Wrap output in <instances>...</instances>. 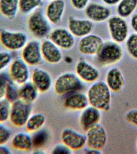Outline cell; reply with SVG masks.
Here are the masks:
<instances>
[{"mask_svg": "<svg viewBox=\"0 0 137 154\" xmlns=\"http://www.w3.org/2000/svg\"><path fill=\"white\" fill-rule=\"evenodd\" d=\"M111 92L105 82H95L89 88L87 94L89 105L101 111L109 110L111 104Z\"/></svg>", "mask_w": 137, "mask_h": 154, "instance_id": "1", "label": "cell"}, {"mask_svg": "<svg viewBox=\"0 0 137 154\" xmlns=\"http://www.w3.org/2000/svg\"><path fill=\"white\" fill-rule=\"evenodd\" d=\"M82 80L77 74L65 73L58 77L54 84V90L59 95L68 94L79 91L83 88Z\"/></svg>", "mask_w": 137, "mask_h": 154, "instance_id": "2", "label": "cell"}, {"mask_svg": "<svg viewBox=\"0 0 137 154\" xmlns=\"http://www.w3.org/2000/svg\"><path fill=\"white\" fill-rule=\"evenodd\" d=\"M0 42L6 49L11 51L23 49L28 42L26 33L2 29L0 31Z\"/></svg>", "mask_w": 137, "mask_h": 154, "instance_id": "3", "label": "cell"}, {"mask_svg": "<svg viewBox=\"0 0 137 154\" xmlns=\"http://www.w3.org/2000/svg\"><path fill=\"white\" fill-rule=\"evenodd\" d=\"M99 61L104 66L114 64L122 58L123 52L118 43L115 42H108L104 43L97 54Z\"/></svg>", "mask_w": 137, "mask_h": 154, "instance_id": "4", "label": "cell"}, {"mask_svg": "<svg viewBox=\"0 0 137 154\" xmlns=\"http://www.w3.org/2000/svg\"><path fill=\"white\" fill-rule=\"evenodd\" d=\"M31 111V103L19 99L12 103L9 119L14 126L22 127L26 124Z\"/></svg>", "mask_w": 137, "mask_h": 154, "instance_id": "5", "label": "cell"}, {"mask_svg": "<svg viewBox=\"0 0 137 154\" xmlns=\"http://www.w3.org/2000/svg\"><path fill=\"white\" fill-rule=\"evenodd\" d=\"M86 131L85 136L88 148L101 150L104 148L106 144L108 136L103 126L98 123Z\"/></svg>", "mask_w": 137, "mask_h": 154, "instance_id": "6", "label": "cell"}, {"mask_svg": "<svg viewBox=\"0 0 137 154\" xmlns=\"http://www.w3.org/2000/svg\"><path fill=\"white\" fill-rule=\"evenodd\" d=\"M108 27L114 42L122 43L127 38L128 26L126 20L120 16L112 17L108 20Z\"/></svg>", "mask_w": 137, "mask_h": 154, "instance_id": "7", "label": "cell"}, {"mask_svg": "<svg viewBox=\"0 0 137 154\" xmlns=\"http://www.w3.org/2000/svg\"><path fill=\"white\" fill-rule=\"evenodd\" d=\"M28 27L31 33L37 38L45 37L49 32V24L41 12L35 11L28 20Z\"/></svg>", "mask_w": 137, "mask_h": 154, "instance_id": "8", "label": "cell"}, {"mask_svg": "<svg viewBox=\"0 0 137 154\" xmlns=\"http://www.w3.org/2000/svg\"><path fill=\"white\" fill-rule=\"evenodd\" d=\"M62 143L72 150H80L86 144V136L72 128H66L61 134Z\"/></svg>", "mask_w": 137, "mask_h": 154, "instance_id": "9", "label": "cell"}, {"mask_svg": "<svg viewBox=\"0 0 137 154\" xmlns=\"http://www.w3.org/2000/svg\"><path fill=\"white\" fill-rule=\"evenodd\" d=\"M28 66L22 58H17L11 63L9 74L16 84L21 85L28 82L30 75Z\"/></svg>", "mask_w": 137, "mask_h": 154, "instance_id": "10", "label": "cell"}, {"mask_svg": "<svg viewBox=\"0 0 137 154\" xmlns=\"http://www.w3.org/2000/svg\"><path fill=\"white\" fill-rule=\"evenodd\" d=\"M22 57L30 66H36L40 63L43 57L39 43L35 40L27 42L23 49Z\"/></svg>", "mask_w": 137, "mask_h": 154, "instance_id": "11", "label": "cell"}, {"mask_svg": "<svg viewBox=\"0 0 137 154\" xmlns=\"http://www.w3.org/2000/svg\"><path fill=\"white\" fill-rule=\"evenodd\" d=\"M103 40L96 35H88L79 42V49L84 55H97L104 44Z\"/></svg>", "mask_w": 137, "mask_h": 154, "instance_id": "12", "label": "cell"}, {"mask_svg": "<svg viewBox=\"0 0 137 154\" xmlns=\"http://www.w3.org/2000/svg\"><path fill=\"white\" fill-rule=\"evenodd\" d=\"M101 111L99 109L90 105L83 109L79 118L82 128L87 131L90 128L99 123L102 116Z\"/></svg>", "mask_w": 137, "mask_h": 154, "instance_id": "13", "label": "cell"}, {"mask_svg": "<svg viewBox=\"0 0 137 154\" xmlns=\"http://www.w3.org/2000/svg\"><path fill=\"white\" fill-rule=\"evenodd\" d=\"M50 38L59 48L65 49H70L75 43L73 35L64 29H55L50 33Z\"/></svg>", "mask_w": 137, "mask_h": 154, "instance_id": "14", "label": "cell"}, {"mask_svg": "<svg viewBox=\"0 0 137 154\" xmlns=\"http://www.w3.org/2000/svg\"><path fill=\"white\" fill-rule=\"evenodd\" d=\"M105 82L111 91L115 93L121 92L125 84L122 72L116 67L110 69L107 72Z\"/></svg>", "mask_w": 137, "mask_h": 154, "instance_id": "15", "label": "cell"}, {"mask_svg": "<svg viewBox=\"0 0 137 154\" xmlns=\"http://www.w3.org/2000/svg\"><path fill=\"white\" fill-rule=\"evenodd\" d=\"M75 70L77 75L84 82H93L99 78L98 70L86 61H81L78 62Z\"/></svg>", "mask_w": 137, "mask_h": 154, "instance_id": "16", "label": "cell"}, {"mask_svg": "<svg viewBox=\"0 0 137 154\" xmlns=\"http://www.w3.org/2000/svg\"><path fill=\"white\" fill-rule=\"evenodd\" d=\"M41 51L43 58L49 63H57L62 60L60 48L50 40L43 42L41 45Z\"/></svg>", "mask_w": 137, "mask_h": 154, "instance_id": "17", "label": "cell"}, {"mask_svg": "<svg viewBox=\"0 0 137 154\" xmlns=\"http://www.w3.org/2000/svg\"><path fill=\"white\" fill-rule=\"evenodd\" d=\"M32 82L38 91L45 92L51 88L52 79L51 76L45 70L36 68L32 72Z\"/></svg>", "mask_w": 137, "mask_h": 154, "instance_id": "18", "label": "cell"}, {"mask_svg": "<svg viewBox=\"0 0 137 154\" xmlns=\"http://www.w3.org/2000/svg\"><path fill=\"white\" fill-rule=\"evenodd\" d=\"M85 12L90 19L96 22H102L108 19L111 11L108 7L98 3H93L86 7Z\"/></svg>", "mask_w": 137, "mask_h": 154, "instance_id": "19", "label": "cell"}, {"mask_svg": "<svg viewBox=\"0 0 137 154\" xmlns=\"http://www.w3.org/2000/svg\"><path fill=\"white\" fill-rule=\"evenodd\" d=\"M93 28L92 22L90 20L72 18L68 22L70 32L77 37H84L91 32Z\"/></svg>", "mask_w": 137, "mask_h": 154, "instance_id": "20", "label": "cell"}, {"mask_svg": "<svg viewBox=\"0 0 137 154\" xmlns=\"http://www.w3.org/2000/svg\"><path fill=\"white\" fill-rule=\"evenodd\" d=\"M65 2L64 0L50 1L46 8V15L49 21L54 24L59 22L64 13Z\"/></svg>", "mask_w": 137, "mask_h": 154, "instance_id": "21", "label": "cell"}, {"mask_svg": "<svg viewBox=\"0 0 137 154\" xmlns=\"http://www.w3.org/2000/svg\"><path fill=\"white\" fill-rule=\"evenodd\" d=\"M64 103L66 108L72 110H83L89 105L87 95L79 91L69 94Z\"/></svg>", "mask_w": 137, "mask_h": 154, "instance_id": "22", "label": "cell"}, {"mask_svg": "<svg viewBox=\"0 0 137 154\" xmlns=\"http://www.w3.org/2000/svg\"><path fill=\"white\" fill-rule=\"evenodd\" d=\"M11 144L14 149L22 151H28L33 147L32 137L25 132L16 134L12 138Z\"/></svg>", "mask_w": 137, "mask_h": 154, "instance_id": "23", "label": "cell"}, {"mask_svg": "<svg viewBox=\"0 0 137 154\" xmlns=\"http://www.w3.org/2000/svg\"><path fill=\"white\" fill-rule=\"evenodd\" d=\"M19 0H0V12L9 20L16 17L19 11Z\"/></svg>", "mask_w": 137, "mask_h": 154, "instance_id": "24", "label": "cell"}, {"mask_svg": "<svg viewBox=\"0 0 137 154\" xmlns=\"http://www.w3.org/2000/svg\"><path fill=\"white\" fill-rule=\"evenodd\" d=\"M39 92L32 82L24 83L19 88V98L28 103H31L37 99Z\"/></svg>", "mask_w": 137, "mask_h": 154, "instance_id": "25", "label": "cell"}, {"mask_svg": "<svg viewBox=\"0 0 137 154\" xmlns=\"http://www.w3.org/2000/svg\"><path fill=\"white\" fill-rule=\"evenodd\" d=\"M45 122L46 117L44 114L35 113L30 116L25 126L28 131L35 132L41 129Z\"/></svg>", "mask_w": 137, "mask_h": 154, "instance_id": "26", "label": "cell"}, {"mask_svg": "<svg viewBox=\"0 0 137 154\" xmlns=\"http://www.w3.org/2000/svg\"><path fill=\"white\" fill-rule=\"evenodd\" d=\"M137 7V0H121L119 2L117 11L119 16L126 18L130 16Z\"/></svg>", "mask_w": 137, "mask_h": 154, "instance_id": "27", "label": "cell"}, {"mask_svg": "<svg viewBox=\"0 0 137 154\" xmlns=\"http://www.w3.org/2000/svg\"><path fill=\"white\" fill-rule=\"evenodd\" d=\"M43 4L42 0H19V10L25 14L33 13Z\"/></svg>", "mask_w": 137, "mask_h": 154, "instance_id": "28", "label": "cell"}, {"mask_svg": "<svg viewBox=\"0 0 137 154\" xmlns=\"http://www.w3.org/2000/svg\"><path fill=\"white\" fill-rule=\"evenodd\" d=\"M32 137L33 147L40 148L43 146L47 141L49 134L46 130L41 129L34 132Z\"/></svg>", "mask_w": 137, "mask_h": 154, "instance_id": "29", "label": "cell"}, {"mask_svg": "<svg viewBox=\"0 0 137 154\" xmlns=\"http://www.w3.org/2000/svg\"><path fill=\"white\" fill-rule=\"evenodd\" d=\"M17 84L13 80L10 83L7 87L5 98L11 103L15 102L19 98V88H18Z\"/></svg>", "mask_w": 137, "mask_h": 154, "instance_id": "30", "label": "cell"}, {"mask_svg": "<svg viewBox=\"0 0 137 154\" xmlns=\"http://www.w3.org/2000/svg\"><path fill=\"white\" fill-rule=\"evenodd\" d=\"M11 103L5 98L0 99V122L3 123L9 119Z\"/></svg>", "mask_w": 137, "mask_h": 154, "instance_id": "31", "label": "cell"}, {"mask_svg": "<svg viewBox=\"0 0 137 154\" xmlns=\"http://www.w3.org/2000/svg\"><path fill=\"white\" fill-rule=\"evenodd\" d=\"M126 47L129 55L137 60V33L132 34L129 36L126 41Z\"/></svg>", "mask_w": 137, "mask_h": 154, "instance_id": "32", "label": "cell"}, {"mask_svg": "<svg viewBox=\"0 0 137 154\" xmlns=\"http://www.w3.org/2000/svg\"><path fill=\"white\" fill-rule=\"evenodd\" d=\"M12 80L9 73L0 72V99L5 98L7 87Z\"/></svg>", "mask_w": 137, "mask_h": 154, "instance_id": "33", "label": "cell"}, {"mask_svg": "<svg viewBox=\"0 0 137 154\" xmlns=\"http://www.w3.org/2000/svg\"><path fill=\"white\" fill-rule=\"evenodd\" d=\"M13 56L9 52H0V72H2L6 67L12 63Z\"/></svg>", "mask_w": 137, "mask_h": 154, "instance_id": "34", "label": "cell"}, {"mask_svg": "<svg viewBox=\"0 0 137 154\" xmlns=\"http://www.w3.org/2000/svg\"><path fill=\"white\" fill-rule=\"evenodd\" d=\"M11 132L7 126L0 122V144H5L9 140Z\"/></svg>", "mask_w": 137, "mask_h": 154, "instance_id": "35", "label": "cell"}, {"mask_svg": "<svg viewBox=\"0 0 137 154\" xmlns=\"http://www.w3.org/2000/svg\"><path fill=\"white\" fill-rule=\"evenodd\" d=\"M72 149L63 143L56 144L53 147L51 151V154H70L72 153Z\"/></svg>", "mask_w": 137, "mask_h": 154, "instance_id": "36", "label": "cell"}, {"mask_svg": "<svg viewBox=\"0 0 137 154\" xmlns=\"http://www.w3.org/2000/svg\"><path fill=\"white\" fill-rule=\"evenodd\" d=\"M125 120L137 128V109H132L125 114Z\"/></svg>", "mask_w": 137, "mask_h": 154, "instance_id": "37", "label": "cell"}, {"mask_svg": "<svg viewBox=\"0 0 137 154\" xmlns=\"http://www.w3.org/2000/svg\"><path fill=\"white\" fill-rule=\"evenodd\" d=\"M90 0H71L72 6L76 9L82 10L87 7Z\"/></svg>", "mask_w": 137, "mask_h": 154, "instance_id": "38", "label": "cell"}, {"mask_svg": "<svg viewBox=\"0 0 137 154\" xmlns=\"http://www.w3.org/2000/svg\"><path fill=\"white\" fill-rule=\"evenodd\" d=\"M131 25L132 29L137 33V14L132 17L131 20Z\"/></svg>", "mask_w": 137, "mask_h": 154, "instance_id": "39", "label": "cell"}, {"mask_svg": "<svg viewBox=\"0 0 137 154\" xmlns=\"http://www.w3.org/2000/svg\"><path fill=\"white\" fill-rule=\"evenodd\" d=\"M11 153L10 149L5 144H0V154H9Z\"/></svg>", "mask_w": 137, "mask_h": 154, "instance_id": "40", "label": "cell"}, {"mask_svg": "<svg viewBox=\"0 0 137 154\" xmlns=\"http://www.w3.org/2000/svg\"><path fill=\"white\" fill-rule=\"evenodd\" d=\"M105 4L108 5H114L117 4L119 3L121 0H102Z\"/></svg>", "mask_w": 137, "mask_h": 154, "instance_id": "41", "label": "cell"}, {"mask_svg": "<svg viewBox=\"0 0 137 154\" xmlns=\"http://www.w3.org/2000/svg\"><path fill=\"white\" fill-rule=\"evenodd\" d=\"M85 153L86 154H101V150H96V149H90L87 148V149L85 150Z\"/></svg>", "mask_w": 137, "mask_h": 154, "instance_id": "42", "label": "cell"}, {"mask_svg": "<svg viewBox=\"0 0 137 154\" xmlns=\"http://www.w3.org/2000/svg\"><path fill=\"white\" fill-rule=\"evenodd\" d=\"M136 149L137 150V140L136 141Z\"/></svg>", "mask_w": 137, "mask_h": 154, "instance_id": "43", "label": "cell"}, {"mask_svg": "<svg viewBox=\"0 0 137 154\" xmlns=\"http://www.w3.org/2000/svg\"><path fill=\"white\" fill-rule=\"evenodd\" d=\"M47 1H53V0H47Z\"/></svg>", "mask_w": 137, "mask_h": 154, "instance_id": "44", "label": "cell"}]
</instances>
